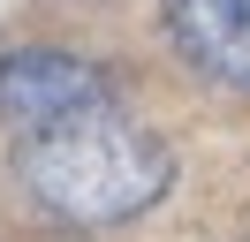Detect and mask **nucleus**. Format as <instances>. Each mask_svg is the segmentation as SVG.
Listing matches in <instances>:
<instances>
[{
  "mask_svg": "<svg viewBox=\"0 0 250 242\" xmlns=\"http://www.w3.org/2000/svg\"><path fill=\"white\" fill-rule=\"evenodd\" d=\"M16 174L38 197V212H53L61 227H122V220H137V212H152L167 197L174 151L144 121H129L122 106L91 99L61 121L23 129Z\"/></svg>",
  "mask_w": 250,
  "mask_h": 242,
  "instance_id": "1",
  "label": "nucleus"
},
{
  "mask_svg": "<svg viewBox=\"0 0 250 242\" xmlns=\"http://www.w3.org/2000/svg\"><path fill=\"white\" fill-rule=\"evenodd\" d=\"M106 99V76L91 60L61 53V45H23V53H0V121L38 129V121H61L76 106Z\"/></svg>",
  "mask_w": 250,
  "mask_h": 242,
  "instance_id": "2",
  "label": "nucleus"
},
{
  "mask_svg": "<svg viewBox=\"0 0 250 242\" xmlns=\"http://www.w3.org/2000/svg\"><path fill=\"white\" fill-rule=\"evenodd\" d=\"M167 45L189 76L250 99V0H167Z\"/></svg>",
  "mask_w": 250,
  "mask_h": 242,
  "instance_id": "3",
  "label": "nucleus"
}]
</instances>
